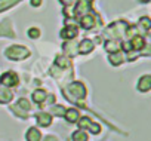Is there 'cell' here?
<instances>
[{"label":"cell","mask_w":151,"mask_h":141,"mask_svg":"<svg viewBox=\"0 0 151 141\" xmlns=\"http://www.w3.org/2000/svg\"><path fill=\"white\" fill-rule=\"evenodd\" d=\"M86 95V89H85V85L80 83V82H74V83H70L65 89V97L70 100V101H80L83 100Z\"/></svg>","instance_id":"obj_1"},{"label":"cell","mask_w":151,"mask_h":141,"mask_svg":"<svg viewBox=\"0 0 151 141\" xmlns=\"http://www.w3.org/2000/svg\"><path fill=\"white\" fill-rule=\"evenodd\" d=\"M127 28H129V25L124 21H117V22H113L105 30V36L111 37L113 40H117L119 37L124 36V33H127Z\"/></svg>","instance_id":"obj_2"},{"label":"cell","mask_w":151,"mask_h":141,"mask_svg":"<svg viewBox=\"0 0 151 141\" xmlns=\"http://www.w3.org/2000/svg\"><path fill=\"white\" fill-rule=\"evenodd\" d=\"M5 54H6V56H8L9 59H12V61H19V59L27 58V56L30 55V51H28L27 48H24V46L14 45V46L8 48Z\"/></svg>","instance_id":"obj_3"},{"label":"cell","mask_w":151,"mask_h":141,"mask_svg":"<svg viewBox=\"0 0 151 141\" xmlns=\"http://www.w3.org/2000/svg\"><path fill=\"white\" fill-rule=\"evenodd\" d=\"M18 76L14 73V72H8V73H5V74H2V77H0V85H3V86H6V88H9V86H15V85H18Z\"/></svg>","instance_id":"obj_4"},{"label":"cell","mask_w":151,"mask_h":141,"mask_svg":"<svg viewBox=\"0 0 151 141\" xmlns=\"http://www.w3.org/2000/svg\"><path fill=\"white\" fill-rule=\"evenodd\" d=\"M92 3H93V0H79L77 6H76V14L82 15V17L89 14V11L92 8Z\"/></svg>","instance_id":"obj_5"},{"label":"cell","mask_w":151,"mask_h":141,"mask_svg":"<svg viewBox=\"0 0 151 141\" xmlns=\"http://www.w3.org/2000/svg\"><path fill=\"white\" fill-rule=\"evenodd\" d=\"M96 18H98V17L93 15V14H86V15L82 17L80 24H82L83 28H92V27L95 25V20H96Z\"/></svg>","instance_id":"obj_6"},{"label":"cell","mask_w":151,"mask_h":141,"mask_svg":"<svg viewBox=\"0 0 151 141\" xmlns=\"http://www.w3.org/2000/svg\"><path fill=\"white\" fill-rule=\"evenodd\" d=\"M92 51H93V42L92 40L85 39V40H82V43H79V54L86 55V54H89Z\"/></svg>","instance_id":"obj_7"},{"label":"cell","mask_w":151,"mask_h":141,"mask_svg":"<svg viewBox=\"0 0 151 141\" xmlns=\"http://www.w3.org/2000/svg\"><path fill=\"white\" fill-rule=\"evenodd\" d=\"M138 89L141 92H148L151 89V76H142L139 79V83H138Z\"/></svg>","instance_id":"obj_8"},{"label":"cell","mask_w":151,"mask_h":141,"mask_svg":"<svg viewBox=\"0 0 151 141\" xmlns=\"http://www.w3.org/2000/svg\"><path fill=\"white\" fill-rule=\"evenodd\" d=\"M76 36H77V27H73V25H68L61 31L62 39H74Z\"/></svg>","instance_id":"obj_9"},{"label":"cell","mask_w":151,"mask_h":141,"mask_svg":"<svg viewBox=\"0 0 151 141\" xmlns=\"http://www.w3.org/2000/svg\"><path fill=\"white\" fill-rule=\"evenodd\" d=\"M64 52L68 54L70 56L77 55V54H79V45H77V43H74V42H68V43L64 45Z\"/></svg>","instance_id":"obj_10"},{"label":"cell","mask_w":151,"mask_h":141,"mask_svg":"<svg viewBox=\"0 0 151 141\" xmlns=\"http://www.w3.org/2000/svg\"><path fill=\"white\" fill-rule=\"evenodd\" d=\"M12 92L9 91V88L0 85V103H9L12 100Z\"/></svg>","instance_id":"obj_11"},{"label":"cell","mask_w":151,"mask_h":141,"mask_svg":"<svg viewBox=\"0 0 151 141\" xmlns=\"http://www.w3.org/2000/svg\"><path fill=\"white\" fill-rule=\"evenodd\" d=\"M129 43H130L132 51H138V49H142V48L145 46L144 37H141V36H133V37H132V40H130Z\"/></svg>","instance_id":"obj_12"},{"label":"cell","mask_w":151,"mask_h":141,"mask_svg":"<svg viewBox=\"0 0 151 141\" xmlns=\"http://www.w3.org/2000/svg\"><path fill=\"white\" fill-rule=\"evenodd\" d=\"M0 36H9V37H14V31H12V28H11L9 21L0 22Z\"/></svg>","instance_id":"obj_13"},{"label":"cell","mask_w":151,"mask_h":141,"mask_svg":"<svg viewBox=\"0 0 151 141\" xmlns=\"http://www.w3.org/2000/svg\"><path fill=\"white\" fill-rule=\"evenodd\" d=\"M50 122H52L50 114H47V113H39L37 114V123L40 126H49Z\"/></svg>","instance_id":"obj_14"},{"label":"cell","mask_w":151,"mask_h":141,"mask_svg":"<svg viewBox=\"0 0 151 141\" xmlns=\"http://www.w3.org/2000/svg\"><path fill=\"white\" fill-rule=\"evenodd\" d=\"M27 141H40V131L39 129H36V128H30L28 131H27Z\"/></svg>","instance_id":"obj_15"},{"label":"cell","mask_w":151,"mask_h":141,"mask_svg":"<svg viewBox=\"0 0 151 141\" xmlns=\"http://www.w3.org/2000/svg\"><path fill=\"white\" fill-rule=\"evenodd\" d=\"M79 117H80V114H79V111L76 110V108H70V110H65V119L68 120V122H77L79 120Z\"/></svg>","instance_id":"obj_16"},{"label":"cell","mask_w":151,"mask_h":141,"mask_svg":"<svg viewBox=\"0 0 151 141\" xmlns=\"http://www.w3.org/2000/svg\"><path fill=\"white\" fill-rule=\"evenodd\" d=\"M105 49H107L110 54H113V52H119V49H120V43H119L117 40L110 39V40H107V43H105Z\"/></svg>","instance_id":"obj_17"},{"label":"cell","mask_w":151,"mask_h":141,"mask_svg":"<svg viewBox=\"0 0 151 141\" xmlns=\"http://www.w3.org/2000/svg\"><path fill=\"white\" fill-rule=\"evenodd\" d=\"M110 62H111L113 65H120V64L123 62V55H122L120 52H113V54H110Z\"/></svg>","instance_id":"obj_18"},{"label":"cell","mask_w":151,"mask_h":141,"mask_svg":"<svg viewBox=\"0 0 151 141\" xmlns=\"http://www.w3.org/2000/svg\"><path fill=\"white\" fill-rule=\"evenodd\" d=\"M46 100V92L42 89H37L36 92H33V101L34 103H43Z\"/></svg>","instance_id":"obj_19"},{"label":"cell","mask_w":151,"mask_h":141,"mask_svg":"<svg viewBox=\"0 0 151 141\" xmlns=\"http://www.w3.org/2000/svg\"><path fill=\"white\" fill-rule=\"evenodd\" d=\"M18 2H19V0H0V12H3L5 9L17 5Z\"/></svg>","instance_id":"obj_20"},{"label":"cell","mask_w":151,"mask_h":141,"mask_svg":"<svg viewBox=\"0 0 151 141\" xmlns=\"http://www.w3.org/2000/svg\"><path fill=\"white\" fill-rule=\"evenodd\" d=\"M73 140H74V141H88V135H86V132H83V131L80 129V131H77V132L73 134Z\"/></svg>","instance_id":"obj_21"},{"label":"cell","mask_w":151,"mask_h":141,"mask_svg":"<svg viewBox=\"0 0 151 141\" xmlns=\"http://www.w3.org/2000/svg\"><path fill=\"white\" fill-rule=\"evenodd\" d=\"M139 25L148 33L150 31V27H151V22H150V18L148 17H144V18H141L139 20Z\"/></svg>","instance_id":"obj_22"},{"label":"cell","mask_w":151,"mask_h":141,"mask_svg":"<svg viewBox=\"0 0 151 141\" xmlns=\"http://www.w3.org/2000/svg\"><path fill=\"white\" fill-rule=\"evenodd\" d=\"M17 106H18V108H21V110H25V111H27V110H30V103H28L27 100H24V98H22V100H19Z\"/></svg>","instance_id":"obj_23"},{"label":"cell","mask_w":151,"mask_h":141,"mask_svg":"<svg viewBox=\"0 0 151 141\" xmlns=\"http://www.w3.org/2000/svg\"><path fill=\"white\" fill-rule=\"evenodd\" d=\"M91 119L89 117H82L80 120H79V126H80V129H85V128H88L89 125H91Z\"/></svg>","instance_id":"obj_24"},{"label":"cell","mask_w":151,"mask_h":141,"mask_svg":"<svg viewBox=\"0 0 151 141\" xmlns=\"http://www.w3.org/2000/svg\"><path fill=\"white\" fill-rule=\"evenodd\" d=\"M88 129H89L92 134H99V132H101V126H99L98 123H93V122H91V125L88 126Z\"/></svg>","instance_id":"obj_25"},{"label":"cell","mask_w":151,"mask_h":141,"mask_svg":"<svg viewBox=\"0 0 151 141\" xmlns=\"http://www.w3.org/2000/svg\"><path fill=\"white\" fill-rule=\"evenodd\" d=\"M28 36H30L31 39H37V37L40 36V30H39V28H30V30H28Z\"/></svg>","instance_id":"obj_26"},{"label":"cell","mask_w":151,"mask_h":141,"mask_svg":"<svg viewBox=\"0 0 151 141\" xmlns=\"http://www.w3.org/2000/svg\"><path fill=\"white\" fill-rule=\"evenodd\" d=\"M56 64L58 65H62V67H67L68 65V59H65L64 56H58L56 58Z\"/></svg>","instance_id":"obj_27"},{"label":"cell","mask_w":151,"mask_h":141,"mask_svg":"<svg viewBox=\"0 0 151 141\" xmlns=\"http://www.w3.org/2000/svg\"><path fill=\"white\" fill-rule=\"evenodd\" d=\"M53 113H56V114H64V113H65V108H64V107H61V106L53 107Z\"/></svg>","instance_id":"obj_28"},{"label":"cell","mask_w":151,"mask_h":141,"mask_svg":"<svg viewBox=\"0 0 151 141\" xmlns=\"http://www.w3.org/2000/svg\"><path fill=\"white\" fill-rule=\"evenodd\" d=\"M59 2H61L62 5H65V6H70V5L74 3V0H59Z\"/></svg>","instance_id":"obj_29"},{"label":"cell","mask_w":151,"mask_h":141,"mask_svg":"<svg viewBox=\"0 0 151 141\" xmlns=\"http://www.w3.org/2000/svg\"><path fill=\"white\" fill-rule=\"evenodd\" d=\"M42 0H31V6H40Z\"/></svg>","instance_id":"obj_30"},{"label":"cell","mask_w":151,"mask_h":141,"mask_svg":"<svg viewBox=\"0 0 151 141\" xmlns=\"http://www.w3.org/2000/svg\"><path fill=\"white\" fill-rule=\"evenodd\" d=\"M45 141H56V138H53V137H46Z\"/></svg>","instance_id":"obj_31"},{"label":"cell","mask_w":151,"mask_h":141,"mask_svg":"<svg viewBox=\"0 0 151 141\" xmlns=\"http://www.w3.org/2000/svg\"><path fill=\"white\" fill-rule=\"evenodd\" d=\"M142 2H148V0H142Z\"/></svg>","instance_id":"obj_32"}]
</instances>
